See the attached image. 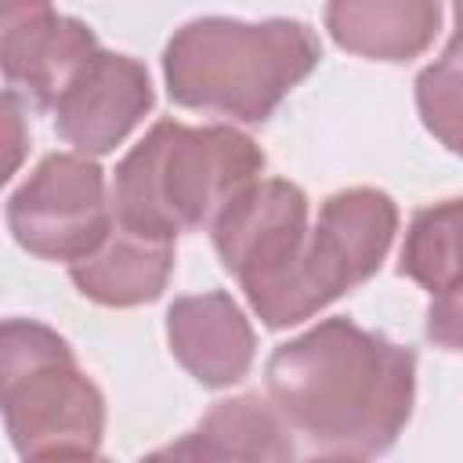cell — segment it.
<instances>
[{"label":"cell","mask_w":463,"mask_h":463,"mask_svg":"<svg viewBox=\"0 0 463 463\" xmlns=\"http://www.w3.org/2000/svg\"><path fill=\"white\" fill-rule=\"evenodd\" d=\"M427 340L441 351H463V275L430 293L427 304Z\"/></svg>","instance_id":"16"},{"label":"cell","mask_w":463,"mask_h":463,"mask_svg":"<svg viewBox=\"0 0 463 463\" xmlns=\"http://www.w3.org/2000/svg\"><path fill=\"white\" fill-rule=\"evenodd\" d=\"M398 232V206L380 188H344L329 195L318 210L315 228L300 250V260L286 282L257 307L268 329H289L326 304L340 300L347 289L369 282Z\"/></svg>","instance_id":"5"},{"label":"cell","mask_w":463,"mask_h":463,"mask_svg":"<svg viewBox=\"0 0 463 463\" xmlns=\"http://www.w3.org/2000/svg\"><path fill=\"white\" fill-rule=\"evenodd\" d=\"M318 58V36L297 18L242 22L206 14L170 36L163 80L181 109L268 123L286 94L315 72Z\"/></svg>","instance_id":"2"},{"label":"cell","mask_w":463,"mask_h":463,"mask_svg":"<svg viewBox=\"0 0 463 463\" xmlns=\"http://www.w3.org/2000/svg\"><path fill=\"white\" fill-rule=\"evenodd\" d=\"M94 51V29L54 14L51 0H0V69L7 90L25 105L51 112Z\"/></svg>","instance_id":"8"},{"label":"cell","mask_w":463,"mask_h":463,"mask_svg":"<svg viewBox=\"0 0 463 463\" xmlns=\"http://www.w3.org/2000/svg\"><path fill=\"white\" fill-rule=\"evenodd\" d=\"M326 29L347 54L402 65L434 43L441 0H329Z\"/></svg>","instance_id":"11"},{"label":"cell","mask_w":463,"mask_h":463,"mask_svg":"<svg viewBox=\"0 0 463 463\" xmlns=\"http://www.w3.org/2000/svg\"><path fill=\"white\" fill-rule=\"evenodd\" d=\"M213 250L257 311L293 271L307 242V195L293 181L257 177L210 224Z\"/></svg>","instance_id":"7"},{"label":"cell","mask_w":463,"mask_h":463,"mask_svg":"<svg viewBox=\"0 0 463 463\" xmlns=\"http://www.w3.org/2000/svg\"><path fill=\"white\" fill-rule=\"evenodd\" d=\"M416 109L423 127L452 156H463V29L416 76Z\"/></svg>","instance_id":"15"},{"label":"cell","mask_w":463,"mask_h":463,"mask_svg":"<svg viewBox=\"0 0 463 463\" xmlns=\"http://www.w3.org/2000/svg\"><path fill=\"white\" fill-rule=\"evenodd\" d=\"M398 275L412 279L427 293H438L445 282L463 275V199L416 210L398 253Z\"/></svg>","instance_id":"14"},{"label":"cell","mask_w":463,"mask_h":463,"mask_svg":"<svg viewBox=\"0 0 463 463\" xmlns=\"http://www.w3.org/2000/svg\"><path fill=\"white\" fill-rule=\"evenodd\" d=\"M166 344L181 369L213 391L239 383L257 351L246 311L224 289L177 297L166 311Z\"/></svg>","instance_id":"10"},{"label":"cell","mask_w":463,"mask_h":463,"mask_svg":"<svg viewBox=\"0 0 463 463\" xmlns=\"http://www.w3.org/2000/svg\"><path fill=\"white\" fill-rule=\"evenodd\" d=\"M452 14H456V29H463V0H456V7H452Z\"/></svg>","instance_id":"17"},{"label":"cell","mask_w":463,"mask_h":463,"mask_svg":"<svg viewBox=\"0 0 463 463\" xmlns=\"http://www.w3.org/2000/svg\"><path fill=\"white\" fill-rule=\"evenodd\" d=\"M156 456H192V459H293V430L271 398L239 394L217 402L192 434Z\"/></svg>","instance_id":"13"},{"label":"cell","mask_w":463,"mask_h":463,"mask_svg":"<svg viewBox=\"0 0 463 463\" xmlns=\"http://www.w3.org/2000/svg\"><path fill=\"white\" fill-rule=\"evenodd\" d=\"M156 109L148 69L116 51H94L54 101V130L83 156H105Z\"/></svg>","instance_id":"9"},{"label":"cell","mask_w":463,"mask_h":463,"mask_svg":"<svg viewBox=\"0 0 463 463\" xmlns=\"http://www.w3.org/2000/svg\"><path fill=\"white\" fill-rule=\"evenodd\" d=\"M174 275V242L112 224L105 242L69 264L72 286L101 307H137L163 297Z\"/></svg>","instance_id":"12"},{"label":"cell","mask_w":463,"mask_h":463,"mask_svg":"<svg viewBox=\"0 0 463 463\" xmlns=\"http://www.w3.org/2000/svg\"><path fill=\"white\" fill-rule=\"evenodd\" d=\"M0 405L22 459H94L105 438V398L65 336L36 318L0 326Z\"/></svg>","instance_id":"4"},{"label":"cell","mask_w":463,"mask_h":463,"mask_svg":"<svg viewBox=\"0 0 463 463\" xmlns=\"http://www.w3.org/2000/svg\"><path fill=\"white\" fill-rule=\"evenodd\" d=\"M264 170L260 145L224 123L188 127L159 119L119 159L112 177L116 224L174 242L210 228L221 206Z\"/></svg>","instance_id":"3"},{"label":"cell","mask_w":463,"mask_h":463,"mask_svg":"<svg viewBox=\"0 0 463 463\" xmlns=\"http://www.w3.org/2000/svg\"><path fill=\"white\" fill-rule=\"evenodd\" d=\"M268 398L304 456L373 459L405 430L416 351L351 318H322L268 358Z\"/></svg>","instance_id":"1"},{"label":"cell","mask_w":463,"mask_h":463,"mask_svg":"<svg viewBox=\"0 0 463 463\" xmlns=\"http://www.w3.org/2000/svg\"><path fill=\"white\" fill-rule=\"evenodd\" d=\"M112 192L105 170L83 152H51L7 195L14 242L40 260L76 264L112 232Z\"/></svg>","instance_id":"6"}]
</instances>
